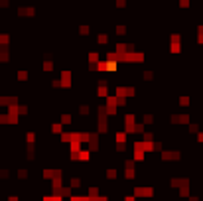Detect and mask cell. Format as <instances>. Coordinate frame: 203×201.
Wrapping results in <instances>:
<instances>
[{"mask_svg":"<svg viewBox=\"0 0 203 201\" xmlns=\"http://www.w3.org/2000/svg\"><path fill=\"white\" fill-rule=\"evenodd\" d=\"M107 103H109V112H110V114H114V112H116V99L109 97V101H107Z\"/></svg>","mask_w":203,"mask_h":201,"instance_id":"cell-1","label":"cell"},{"mask_svg":"<svg viewBox=\"0 0 203 201\" xmlns=\"http://www.w3.org/2000/svg\"><path fill=\"white\" fill-rule=\"evenodd\" d=\"M61 83L63 85H65V87H69V85H71V73H69V71H63V73H61Z\"/></svg>","mask_w":203,"mask_h":201,"instance_id":"cell-2","label":"cell"},{"mask_svg":"<svg viewBox=\"0 0 203 201\" xmlns=\"http://www.w3.org/2000/svg\"><path fill=\"white\" fill-rule=\"evenodd\" d=\"M134 193H136V195H152V189H148V187L146 189H144V187H136Z\"/></svg>","mask_w":203,"mask_h":201,"instance_id":"cell-3","label":"cell"},{"mask_svg":"<svg viewBox=\"0 0 203 201\" xmlns=\"http://www.w3.org/2000/svg\"><path fill=\"white\" fill-rule=\"evenodd\" d=\"M77 158L83 160V162H87V160H89V152H79V154H77Z\"/></svg>","mask_w":203,"mask_h":201,"instance_id":"cell-4","label":"cell"},{"mask_svg":"<svg viewBox=\"0 0 203 201\" xmlns=\"http://www.w3.org/2000/svg\"><path fill=\"white\" fill-rule=\"evenodd\" d=\"M61 120H63V122H71V117H69V114H63Z\"/></svg>","mask_w":203,"mask_h":201,"instance_id":"cell-5","label":"cell"}]
</instances>
